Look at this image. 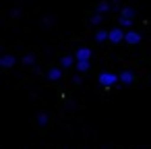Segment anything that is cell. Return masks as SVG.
<instances>
[{"instance_id": "obj_1", "label": "cell", "mask_w": 151, "mask_h": 149, "mask_svg": "<svg viewBox=\"0 0 151 149\" xmlns=\"http://www.w3.org/2000/svg\"><path fill=\"white\" fill-rule=\"evenodd\" d=\"M97 81H99L101 87H112L116 81H120V75H114V73H101V75L97 77Z\"/></svg>"}, {"instance_id": "obj_2", "label": "cell", "mask_w": 151, "mask_h": 149, "mask_svg": "<svg viewBox=\"0 0 151 149\" xmlns=\"http://www.w3.org/2000/svg\"><path fill=\"white\" fill-rule=\"evenodd\" d=\"M124 35H126V31H122L120 27L110 29V42H112V44H120V42H124Z\"/></svg>"}, {"instance_id": "obj_3", "label": "cell", "mask_w": 151, "mask_h": 149, "mask_svg": "<svg viewBox=\"0 0 151 149\" xmlns=\"http://www.w3.org/2000/svg\"><path fill=\"white\" fill-rule=\"evenodd\" d=\"M124 42H126V44H139V42H141V35H139L137 31L128 29V31H126V35H124Z\"/></svg>"}, {"instance_id": "obj_4", "label": "cell", "mask_w": 151, "mask_h": 149, "mask_svg": "<svg viewBox=\"0 0 151 149\" xmlns=\"http://www.w3.org/2000/svg\"><path fill=\"white\" fill-rule=\"evenodd\" d=\"M75 58H77V60H89V58H91V50H89V48H79L77 54H75Z\"/></svg>"}, {"instance_id": "obj_5", "label": "cell", "mask_w": 151, "mask_h": 149, "mask_svg": "<svg viewBox=\"0 0 151 149\" xmlns=\"http://www.w3.org/2000/svg\"><path fill=\"white\" fill-rule=\"evenodd\" d=\"M15 62H17V58H15V56H11V54H6V56L0 58V66H4V68H11Z\"/></svg>"}, {"instance_id": "obj_6", "label": "cell", "mask_w": 151, "mask_h": 149, "mask_svg": "<svg viewBox=\"0 0 151 149\" xmlns=\"http://www.w3.org/2000/svg\"><path fill=\"white\" fill-rule=\"evenodd\" d=\"M73 64H77V58H75V56H64V58H60V66H62V68H68V66H73Z\"/></svg>"}, {"instance_id": "obj_7", "label": "cell", "mask_w": 151, "mask_h": 149, "mask_svg": "<svg viewBox=\"0 0 151 149\" xmlns=\"http://www.w3.org/2000/svg\"><path fill=\"white\" fill-rule=\"evenodd\" d=\"M95 40H97V42H110V31L99 29V31L95 33Z\"/></svg>"}, {"instance_id": "obj_8", "label": "cell", "mask_w": 151, "mask_h": 149, "mask_svg": "<svg viewBox=\"0 0 151 149\" xmlns=\"http://www.w3.org/2000/svg\"><path fill=\"white\" fill-rule=\"evenodd\" d=\"M132 79H134V77H132V73H130V71H124V73L120 75V81H122L124 85H130V83H132Z\"/></svg>"}, {"instance_id": "obj_9", "label": "cell", "mask_w": 151, "mask_h": 149, "mask_svg": "<svg viewBox=\"0 0 151 149\" xmlns=\"http://www.w3.org/2000/svg\"><path fill=\"white\" fill-rule=\"evenodd\" d=\"M120 17H126V19H134V9H130V6H124V9L120 11Z\"/></svg>"}, {"instance_id": "obj_10", "label": "cell", "mask_w": 151, "mask_h": 149, "mask_svg": "<svg viewBox=\"0 0 151 149\" xmlns=\"http://www.w3.org/2000/svg\"><path fill=\"white\" fill-rule=\"evenodd\" d=\"M77 71L79 73H87L89 71V60H77Z\"/></svg>"}, {"instance_id": "obj_11", "label": "cell", "mask_w": 151, "mask_h": 149, "mask_svg": "<svg viewBox=\"0 0 151 149\" xmlns=\"http://www.w3.org/2000/svg\"><path fill=\"white\" fill-rule=\"evenodd\" d=\"M60 77H62V73H60V68H52V71L48 73V79H50V81H58Z\"/></svg>"}, {"instance_id": "obj_12", "label": "cell", "mask_w": 151, "mask_h": 149, "mask_svg": "<svg viewBox=\"0 0 151 149\" xmlns=\"http://www.w3.org/2000/svg\"><path fill=\"white\" fill-rule=\"evenodd\" d=\"M95 11H97L99 15H104V13H108V11H110V4H108V2H99Z\"/></svg>"}, {"instance_id": "obj_13", "label": "cell", "mask_w": 151, "mask_h": 149, "mask_svg": "<svg viewBox=\"0 0 151 149\" xmlns=\"http://www.w3.org/2000/svg\"><path fill=\"white\" fill-rule=\"evenodd\" d=\"M118 23H120L122 27H126V29H128V27L132 25V19H126V17H120V19H118Z\"/></svg>"}, {"instance_id": "obj_14", "label": "cell", "mask_w": 151, "mask_h": 149, "mask_svg": "<svg viewBox=\"0 0 151 149\" xmlns=\"http://www.w3.org/2000/svg\"><path fill=\"white\" fill-rule=\"evenodd\" d=\"M37 122H40V126H46V124H48V116H46V114H40V116H37Z\"/></svg>"}, {"instance_id": "obj_15", "label": "cell", "mask_w": 151, "mask_h": 149, "mask_svg": "<svg viewBox=\"0 0 151 149\" xmlns=\"http://www.w3.org/2000/svg\"><path fill=\"white\" fill-rule=\"evenodd\" d=\"M91 23H93V25H99V23H101V15H99V13H95V15L91 17Z\"/></svg>"}, {"instance_id": "obj_16", "label": "cell", "mask_w": 151, "mask_h": 149, "mask_svg": "<svg viewBox=\"0 0 151 149\" xmlns=\"http://www.w3.org/2000/svg\"><path fill=\"white\" fill-rule=\"evenodd\" d=\"M23 62H25V64H33V56H31V54H27V56L23 58Z\"/></svg>"}]
</instances>
